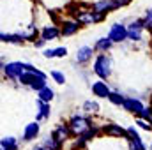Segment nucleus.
<instances>
[{
    "label": "nucleus",
    "instance_id": "f257e3e1",
    "mask_svg": "<svg viewBox=\"0 0 152 150\" xmlns=\"http://www.w3.org/2000/svg\"><path fill=\"white\" fill-rule=\"evenodd\" d=\"M94 73L101 79H108L112 74V58L106 55H99L94 62Z\"/></svg>",
    "mask_w": 152,
    "mask_h": 150
},
{
    "label": "nucleus",
    "instance_id": "f03ea898",
    "mask_svg": "<svg viewBox=\"0 0 152 150\" xmlns=\"http://www.w3.org/2000/svg\"><path fill=\"white\" fill-rule=\"evenodd\" d=\"M27 69H28V64H25V62H9L4 66V74L11 79L20 81V78L27 73Z\"/></svg>",
    "mask_w": 152,
    "mask_h": 150
},
{
    "label": "nucleus",
    "instance_id": "7ed1b4c3",
    "mask_svg": "<svg viewBox=\"0 0 152 150\" xmlns=\"http://www.w3.org/2000/svg\"><path fill=\"white\" fill-rule=\"evenodd\" d=\"M69 127H71V131H73L75 134H83V133H87L88 129H92V122H90L87 117L76 115V117H73V118H71Z\"/></svg>",
    "mask_w": 152,
    "mask_h": 150
},
{
    "label": "nucleus",
    "instance_id": "20e7f679",
    "mask_svg": "<svg viewBox=\"0 0 152 150\" xmlns=\"http://www.w3.org/2000/svg\"><path fill=\"white\" fill-rule=\"evenodd\" d=\"M103 20H104V14H101L97 11H81L76 14V21L80 25H92V23H97Z\"/></svg>",
    "mask_w": 152,
    "mask_h": 150
},
{
    "label": "nucleus",
    "instance_id": "39448f33",
    "mask_svg": "<svg viewBox=\"0 0 152 150\" xmlns=\"http://www.w3.org/2000/svg\"><path fill=\"white\" fill-rule=\"evenodd\" d=\"M108 37L112 39V42H122V41H126L127 39V27H124L122 23L112 25Z\"/></svg>",
    "mask_w": 152,
    "mask_h": 150
},
{
    "label": "nucleus",
    "instance_id": "423d86ee",
    "mask_svg": "<svg viewBox=\"0 0 152 150\" xmlns=\"http://www.w3.org/2000/svg\"><path fill=\"white\" fill-rule=\"evenodd\" d=\"M143 28H145L143 20H134V21L127 27V39H131V41H140V39H142V34H143Z\"/></svg>",
    "mask_w": 152,
    "mask_h": 150
},
{
    "label": "nucleus",
    "instance_id": "0eeeda50",
    "mask_svg": "<svg viewBox=\"0 0 152 150\" xmlns=\"http://www.w3.org/2000/svg\"><path fill=\"white\" fill-rule=\"evenodd\" d=\"M122 108H124L126 111L136 113L138 117H140V115H142V111L145 110V106L142 104V101H140V99H134V97H126V101H124Z\"/></svg>",
    "mask_w": 152,
    "mask_h": 150
},
{
    "label": "nucleus",
    "instance_id": "6e6552de",
    "mask_svg": "<svg viewBox=\"0 0 152 150\" xmlns=\"http://www.w3.org/2000/svg\"><path fill=\"white\" fill-rule=\"evenodd\" d=\"M118 7H120V5H118L117 0H97V2L94 4V11H97V12H101V14H106V12L115 11V9H118Z\"/></svg>",
    "mask_w": 152,
    "mask_h": 150
},
{
    "label": "nucleus",
    "instance_id": "1a4fd4ad",
    "mask_svg": "<svg viewBox=\"0 0 152 150\" xmlns=\"http://www.w3.org/2000/svg\"><path fill=\"white\" fill-rule=\"evenodd\" d=\"M92 92L97 97H110V94H112V90L106 85V81H96V83H92Z\"/></svg>",
    "mask_w": 152,
    "mask_h": 150
},
{
    "label": "nucleus",
    "instance_id": "9d476101",
    "mask_svg": "<svg viewBox=\"0 0 152 150\" xmlns=\"http://www.w3.org/2000/svg\"><path fill=\"white\" fill-rule=\"evenodd\" d=\"M60 34H62V30H58L55 25H50V27H44L41 30V39H44L46 42L48 41H55V39H58Z\"/></svg>",
    "mask_w": 152,
    "mask_h": 150
},
{
    "label": "nucleus",
    "instance_id": "9b49d317",
    "mask_svg": "<svg viewBox=\"0 0 152 150\" xmlns=\"http://www.w3.org/2000/svg\"><path fill=\"white\" fill-rule=\"evenodd\" d=\"M92 58V48L90 46H81L76 51V62L78 64H87Z\"/></svg>",
    "mask_w": 152,
    "mask_h": 150
},
{
    "label": "nucleus",
    "instance_id": "f8f14e48",
    "mask_svg": "<svg viewBox=\"0 0 152 150\" xmlns=\"http://www.w3.org/2000/svg\"><path fill=\"white\" fill-rule=\"evenodd\" d=\"M37 134H39V124L37 122H30V124L25 125V131H23V140H25V141L34 140Z\"/></svg>",
    "mask_w": 152,
    "mask_h": 150
},
{
    "label": "nucleus",
    "instance_id": "ddd939ff",
    "mask_svg": "<svg viewBox=\"0 0 152 150\" xmlns=\"http://www.w3.org/2000/svg\"><path fill=\"white\" fill-rule=\"evenodd\" d=\"M73 131H71V127L69 125H66V124H60L57 129H55V133H53V136L62 143V141H66L67 138H69V134H71Z\"/></svg>",
    "mask_w": 152,
    "mask_h": 150
},
{
    "label": "nucleus",
    "instance_id": "4468645a",
    "mask_svg": "<svg viewBox=\"0 0 152 150\" xmlns=\"http://www.w3.org/2000/svg\"><path fill=\"white\" fill-rule=\"evenodd\" d=\"M78 30H80V23H78V21H66L64 27H62V36L69 37V36L76 34Z\"/></svg>",
    "mask_w": 152,
    "mask_h": 150
},
{
    "label": "nucleus",
    "instance_id": "2eb2a0df",
    "mask_svg": "<svg viewBox=\"0 0 152 150\" xmlns=\"http://www.w3.org/2000/svg\"><path fill=\"white\" fill-rule=\"evenodd\" d=\"M104 133L110 134V136H127V129H122L120 125L117 124H110L104 127Z\"/></svg>",
    "mask_w": 152,
    "mask_h": 150
},
{
    "label": "nucleus",
    "instance_id": "dca6fc26",
    "mask_svg": "<svg viewBox=\"0 0 152 150\" xmlns=\"http://www.w3.org/2000/svg\"><path fill=\"white\" fill-rule=\"evenodd\" d=\"M42 149H46V150H62V143L51 134L50 138H46V140L42 141Z\"/></svg>",
    "mask_w": 152,
    "mask_h": 150
},
{
    "label": "nucleus",
    "instance_id": "f3484780",
    "mask_svg": "<svg viewBox=\"0 0 152 150\" xmlns=\"http://www.w3.org/2000/svg\"><path fill=\"white\" fill-rule=\"evenodd\" d=\"M16 149H18L16 138H12V136L2 138V141H0V150H16Z\"/></svg>",
    "mask_w": 152,
    "mask_h": 150
},
{
    "label": "nucleus",
    "instance_id": "a211bd4d",
    "mask_svg": "<svg viewBox=\"0 0 152 150\" xmlns=\"http://www.w3.org/2000/svg\"><path fill=\"white\" fill-rule=\"evenodd\" d=\"M112 46H113V42H112V39H110V37L97 39V41H96V44H94V48H96V50H99V51H108Z\"/></svg>",
    "mask_w": 152,
    "mask_h": 150
},
{
    "label": "nucleus",
    "instance_id": "6ab92c4d",
    "mask_svg": "<svg viewBox=\"0 0 152 150\" xmlns=\"http://www.w3.org/2000/svg\"><path fill=\"white\" fill-rule=\"evenodd\" d=\"M37 106H39L37 120H41V118H48V117H50V103H42V101L37 99Z\"/></svg>",
    "mask_w": 152,
    "mask_h": 150
},
{
    "label": "nucleus",
    "instance_id": "aec40b11",
    "mask_svg": "<svg viewBox=\"0 0 152 150\" xmlns=\"http://www.w3.org/2000/svg\"><path fill=\"white\" fill-rule=\"evenodd\" d=\"M37 99L39 101H42V103H50V101L53 99V90H51L50 87L42 88L41 92H37Z\"/></svg>",
    "mask_w": 152,
    "mask_h": 150
},
{
    "label": "nucleus",
    "instance_id": "412c9836",
    "mask_svg": "<svg viewBox=\"0 0 152 150\" xmlns=\"http://www.w3.org/2000/svg\"><path fill=\"white\" fill-rule=\"evenodd\" d=\"M0 37L4 42H21V41H25L23 39V34H0Z\"/></svg>",
    "mask_w": 152,
    "mask_h": 150
},
{
    "label": "nucleus",
    "instance_id": "4be33fe9",
    "mask_svg": "<svg viewBox=\"0 0 152 150\" xmlns=\"http://www.w3.org/2000/svg\"><path fill=\"white\" fill-rule=\"evenodd\" d=\"M94 136H96V129L92 127V129H88L87 133H83V134H80V140L76 141V145H78V147H81V145H83L85 141H88V140H92Z\"/></svg>",
    "mask_w": 152,
    "mask_h": 150
},
{
    "label": "nucleus",
    "instance_id": "5701e85b",
    "mask_svg": "<svg viewBox=\"0 0 152 150\" xmlns=\"http://www.w3.org/2000/svg\"><path fill=\"white\" fill-rule=\"evenodd\" d=\"M108 99H110V103H113V104H117V106L124 104V101H126V97H124L122 94H118V92H112Z\"/></svg>",
    "mask_w": 152,
    "mask_h": 150
},
{
    "label": "nucleus",
    "instance_id": "b1692460",
    "mask_svg": "<svg viewBox=\"0 0 152 150\" xmlns=\"http://www.w3.org/2000/svg\"><path fill=\"white\" fill-rule=\"evenodd\" d=\"M30 88H34V90H37V92H41L42 88H46V78H36V79L32 81Z\"/></svg>",
    "mask_w": 152,
    "mask_h": 150
},
{
    "label": "nucleus",
    "instance_id": "393cba45",
    "mask_svg": "<svg viewBox=\"0 0 152 150\" xmlns=\"http://www.w3.org/2000/svg\"><path fill=\"white\" fill-rule=\"evenodd\" d=\"M83 110L88 113H96V111H99V104L96 101H85L83 103Z\"/></svg>",
    "mask_w": 152,
    "mask_h": 150
},
{
    "label": "nucleus",
    "instance_id": "a878e982",
    "mask_svg": "<svg viewBox=\"0 0 152 150\" xmlns=\"http://www.w3.org/2000/svg\"><path fill=\"white\" fill-rule=\"evenodd\" d=\"M36 36H37V28H36L34 25H30V27H28V30L23 34V39H25V41H34Z\"/></svg>",
    "mask_w": 152,
    "mask_h": 150
},
{
    "label": "nucleus",
    "instance_id": "bb28decb",
    "mask_svg": "<svg viewBox=\"0 0 152 150\" xmlns=\"http://www.w3.org/2000/svg\"><path fill=\"white\" fill-rule=\"evenodd\" d=\"M129 149L131 150H145V145L142 143V138L140 140H129Z\"/></svg>",
    "mask_w": 152,
    "mask_h": 150
},
{
    "label": "nucleus",
    "instance_id": "cd10ccee",
    "mask_svg": "<svg viewBox=\"0 0 152 150\" xmlns=\"http://www.w3.org/2000/svg\"><path fill=\"white\" fill-rule=\"evenodd\" d=\"M136 124H138V127H140V129H143V131H152V124H149L147 120H143V118H140V117H138Z\"/></svg>",
    "mask_w": 152,
    "mask_h": 150
},
{
    "label": "nucleus",
    "instance_id": "c85d7f7f",
    "mask_svg": "<svg viewBox=\"0 0 152 150\" xmlns=\"http://www.w3.org/2000/svg\"><path fill=\"white\" fill-rule=\"evenodd\" d=\"M143 23H145V28H149V30H152V9H149V11L145 12Z\"/></svg>",
    "mask_w": 152,
    "mask_h": 150
},
{
    "label": "nucleus",
    "instance_id": "c756f323",
    "mask_svg": "<svg viewBox=\"0 0 152 150\" xmlns=\"http://www.w3.org/2000/svg\"><path fill=\"white\" fill-rule=\"evenodd\" d=\"M51 78H53L57 83H60V85L66 81V76L62 74V73H58V71H51Z\"/></svg>",
    "mask_w": 152,
    "mask_h": 150
},
{
    "label": "nucleus",
    "instance_id": "7c9ffc66",
    "mask_svg": "<svg viewBox=\"0 0 152 150\" xmlns=\"http://www.w3.org/2000/svg\"><path fill=\"white\" fill-rule=\"evenodd\" d=\"M127 138L129 140H140V134L134 127H127Z\"/></svg>",
    "mask_w": 152,
    "mask_h": 150
},
{
    "label": "nucleus",
    "instance_id": "2f4dec72",
    "mask_svg": "<svg viewBox=\"0 0 152 150\" xmlns=\"http://www.w3.org/2000/svg\"><path fill=\"white\" fill-rule=\"evenodd\" d=\"M67 55V48L62 46V48H55V57H66Z\"/></svg>",
    "mask_w": 152,
    "mask_h": 150
},
{
    "label": "nucleus",
    "instance_id": "473e14b6",
    "mask_svg": "<svg viewBox=\"0 0 152 150\" xmlns=\"http://www.w3.org/2000/svg\"><path fill=\"white\" fill-rule=\"evenodd\" d=\"M42 55H44L46 58H53V57H55V50H50V48H48V50L42 51Z\"/></svg>",
    "mask_w": 152,
    "mask_h": 150
},
{
    "label": "nucleus",
    "instance_id": "72a5a7b5",
    "mask_svg": "<svg viewBox=\"0 0 152 150\" xmlns=\"http://www.w3.org/2000/svg\"><path fill=\"white\" fill-rule=\"evenodd\" d=\"M44 42H46L44 39H39L37 42H36V48H42V46H44Z\"/></svg>",
    "mask_w": 152,
    "mask_h": 150
},
{
    "label": "nucleus",
    "instance_id": "f704fd0d",
    "mask_svg": "<svg viewBox=\"0 0 152 150\" xmlns=\"http://www.w3.org/2000/svg\"><path fill=\"white\" fill-rule=\"evenodd\" d=\"M117 2H118V5L122 7V5H127V4H129L131 0H117Z\"/></svg>",
    "mask_w": 152,
    "mask_h": 150
},
{
    "label": "nucleus",
    "instance_id": "c9c22d12",
    "mask_svg": "<svg viewBox=\"0 0 152 150\" xmlns=\"http://www.w3.org/2000/svg\"><path fill=\"white\" fill-rule=\"evenodd\" d=\"M34 150H46V149H42V147H36Z\"/></svg>",
    "mask_w": 152,
    "mask_h": 150
},
{
    "label": "nucleus",
    "instance_id": "e433bc0d",
    "mask_svg": "<svg viewBox=\"0 0 152 150\" xmlns=\"http://www.w3.org/2000/svg\"><path fill=\"white\" fill-rule=\"evenodd\" d=\"M151 150H152V143H151Z\"/></svg>",
    "mask_w": 152,
    "mask_h": 150
}]
</instances>
